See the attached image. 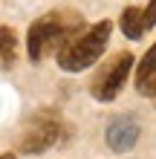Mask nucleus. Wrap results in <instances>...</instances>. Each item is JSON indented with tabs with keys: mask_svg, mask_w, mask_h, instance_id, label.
<instances>
[{
	"mask_svg": "<svg viewBox=\"0 0 156 159\" xmlns=\"http://www.w3.org/2000/svg\"><path fill=\"white\" fill-rule=\"evenodd\" d=\"M84 29V17L78 12H69V9H55L47 12L43 17H38L29 26V35H26V49H29V58L38 64L52 52H61V46L67 43L72 35H78Z\"/></svg>",
	"mask_w": 156,
	"mask_h": 159,
	"instance_id": "f257e3e1",
	"label": "nucleus"
},
{
	"mask_svg": "<svg viewBox=\"0 0 156 159\" xmlns=\"http://www.w3.org/2000/svg\"><path fill=\"white\" fill-rule=\"evenodd\" d=\"M61 139V119L55 113H38L29 127L23 133V142H20V153H43Z\"/></svg>",
	"mask_w": 156,
	"mask_h": 159,
	"instance_id": "20e7f679",
	"label": "nucleus"
},
{
	"mask_svg": "<svg viewBox=\"0 0 156 159\" xmlns=\"http://www.w3.org/2000/svg\"><path fill=\"white\" fill-rule=\"evenodd\" d=\"M122 32L130 41H139L145 35V23H142V9L139 6H127L122 12Z\"/></svg>",
	"mask_w": 156,
	"mask_h": 159,
	"instance_id": "423d86ee",
	"label": "nucleus"
},
{
	"mask_svg": "<svg viewBox=\"0 0 156 159\" xmlns=\"http://www.w3.org/2000/svg\"><path fill=\"white\" fill-rule=\"evenodd\" d=\"M142 23H145V32L156 26V0H150V3L142 9Z\"/></svg>",
	"mask_w": 156,
	"mask_h": 159,
	"instance_id": "1a4fd4ad",
	"label": "nucleus"
},
{
	"mask_svg": "<svg viewBox=\"0 0 156 159\" xmlns=\"http://www.w3.org/2000/svg\"><path fill=\"white\" fill-rule=\"evenodd\" d=\"M104 142H107V148L113 153H127L136 142H139V121L130 119V116H116L107 125Z\"/></svg>",
	"mask_w": 156,
	"mask_h": 159,
	"instance_id": "39448f33",
	"label": "nucleus"
},
{
	"mask_svg": "<svg viewBox=\"0 0 156 159\" xmlns=\"http://www.w3.org/2000/svg\"><path fill=\"white\" fill-rule=\"evenodd\" d=\"M110 35H113V23L110 20H98L93 26H87V29H81L78 35H72V38L61 46L58 67L64 72H81V70L93 67L104 55L107 43H110Z\"/></svg>",
	"mask_w": 156,
	"mask_h": 159,
	"instance_id": "f03ea898",
	"label": "nucleus"
},
{
	"mask_svg": "<svg viewBox=\"0 0 156 159\" xmlns=\"http://www.w3.org/2000/svg\"><path fill=\"white\" fill-rule=\"evenodd\" d=\"M17 58V35L9 26H0V67L9 70Z\"/></svg>",
	"mask_w": 156,
	"mask_h": 159,
	"instance_id": "0eeeda50",
	"label": "nucleus"
},
{
	"mask_svg": "<svg viewBox=\"0 0 156 159\" xmlns=\"http://www.w3.org/2000/svg\"><path fill=\"white\" fill-rule=\"evenodd\" d=\"M0 159H15V153H0Z\"/></svg>",
	"mask_w": 156,
	"mask_h": 159,
	"instance_id": "9b49d317",
	"label": "nucleus"
},
{
	"mask_svg": "<svg viewBox=\"0 0 156 159\" xmlns=\"http://www.w3.org/2000/svg\"><path fill=\"white\" fill-rule=\"evenodd\" d=\"M133 55L130 52H118L110 64H104L101 70H98V75L93 78V84H90V93H93L96 101H113L118 93H122V87L127 84V78H130L133 72Z\"/></svg>",
	"mask_w": 156,
	"mask_h": 159,
	"instance_id": "7ed1b4c3",
	"label": "nucleus"
},
{
	"mask_svg": "<svg viewBox=\"0 0 156 159\" xmlns=\"http://www.w3.org/2000/svg\"><path fill=\"white\" fill-rule=\"evenodd\" d=\"M136 90H139L142 96H148V98H153V101H156V75L145 78V81H136Z\"/></svg>",
	"mask_w": 156,
	"mask_h": 159,
	"instance_id": "9d476101",
	"label": "nucleus"
},
{
	"mask_svg": "<svg viewBox=\"0 0 156 159\" xmlns=\"http://www.w3.org/2000/svg\"><path fill=\"white\" fill-rule=\"evenodd\" d=\"M150 75H156V43L145 52V58L139 61V67H136V81H145Z\"/></svg>",
	"mask_w": 156,
	"mask_h": 159,
	"instance_id": "6e6552de",
	"label": "nucleus"
}]
</instances>
